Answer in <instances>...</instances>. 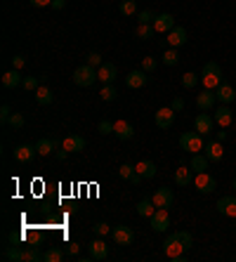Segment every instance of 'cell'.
<instances>
[{
    "label": "cell",
    "instance_id": "obj_1",
    "mask_svg": "<svg viewBox=\"0 0 236 262\" xmlns=\"http://www.w3.org/2000/svg\"><path fill=\"white\" fill-rule=\"evenodd\" d=\"M194 246V239L189 231H175L170 234L165 243H163V253H165V258L172 262H184L187 258V251Z\"/></svg>",
    "mask_w": 236,
    "mask_h": 262
},
{
    "label": "cell",
    "instance_id": "obj_2",
    "mask_svg": "<svg viewBox=\"0 0 236 262\" xmlns=\"http://www.w3.org/2000/svg\"><path fill=\"white\" fill-rule=\"evenodd\" d=\"M201 80H203L205 90H217L222 83V69L217 62H205L203 71H201Z\"/></svg>",
    "mask_w": 236,
    "mask_h": 262
},
{
    "label": "cell",
    "instance_id": "obj_3",
    "mask_svg": "<svg viewBox=\"0 0 236 262\" xmlns=\"http://www.w3.org/2000/svg\"><path fill=\"white\" fill-rule=\"evenodd\" d=\"M180 147H182V151H187V153H201L203 151V147H205V142H203V135L201 132H182L180 135Z\"/></svg>",
    "mask_w": 236,
    "mask_h": 262
},
{
    "label": "cell",
    "instance_id": "obj_4",
    "mask_svg": "<svg viewBox=\"0 0 236 262\" xmlns=\"http://www.w3.org/2000/svg\"><path fill=\"white\" fill-rule=\"evenodd\" d=\"M99 80L97 78V69L95 66H90V64H83V66H78L74 71V83L78 87H92Z\"/></svg>",
    "mask_w": 236,
    "mask_h": 262
},
{
    "label": "cell",
    "instance_id": "obj_5",
    "mask_svg": "<svg viewBox=\"0 0 236 262\" xmlns=\"http://www.w3.org/2000/svg\"><path fill=\"white\" fill-rule=\"evenodd\" d=\"M149 220H151V229H154V231H168V229H170L168 208H156V213H154Z\"/></svg>",
    "mask_w": 236,
    "mask_h": 262
},
{
    "label": "cell",
    "instance_id": "obj_6",
    "mask_svg": "<svg viewBox=\"0 0 236 262\" xmlns=\"http://www.w3.org/2000/svg\"><path fill=\"white\" fill-rule=\"evenodd\" d=\"M194 185H196V189H198L201 194H213L215 189H217L215 177H213V175H208V173H196V177H194Z\"/></svg>",
    "mask_w": 236,
    "mask_h": 262
},
{
    "label": "cell",
    "instance_id": "obj_7",
    "mask_svg": "<svg viewBox=\"0 0 236 262\" xmlns=\"http://www.w3.org/2000/svg\"><path fill=\"white\" fill-rule=\"evenodd\" d=\"M111 239L116 241L118 246H130L135 241V231L130 229V227H125V225H118V227L111 229Z\"/></svg>",
    "mask_w": 236,
    "mask_h": 262
},
{
    "label": "cell",
    "instance_id": "obj_8",
    "mask_svg": "<svg viewBox=\"0 0 236 262\" xmlns=\"http://www.w3.org/2000/svg\"><path fill=\"white\" fill-rule=\"evenodd\" d=\"M151 201H154V206H156V208H170L172 201H175V196H172V189H168V187H158V189L154 191Z\"/></svg>",
    "mask_w": 236,
    "mask_h": 262
},
{
    "label": "cell",
    "instance_id": "obj_9",
    "mask_svg": "<svg viewBox=\"0 0 236 262\" xmlns=\"http://www.w3.org/2000/svg\"><path fill=\"white\" fill-rule=\"evenodd\" d=\"M203 151H205V156L210 158V163H220L222 156H225V147H222L220 140H210V142H205Z\"/></svg>",
    "mask_w": 236,
    "mask_h": 262
},
{
    "label": "cell",
    "instance_id": "obj_10",
    "mask_svg": "<svg viewBox=\"0 0 236 262\" xmlns=\"http://www.w3.org/2000/svg\"><path fill=\"white\" fill-rule=\"evenodd\" d=\"M154 31L156 33H168L175 29V17L168 14V12H163V14H156V19H154Z\"/></svg>",
    "mask_w": 236,
    "mask_h": 262
},
{
    "label": "cell",
    "instance_id": "obj_11",
    "mask_svg": "<svg viewBox=\"0 0 236 262\" xmlns=\"http://www.w3.org/2000/svg\"><path fill=\"white\" fill-rule=\"evenodd\" d=\"M118 76L116 71V64H111V62H104L102 66H97V78L104 83V85H109V83H114Z\"/></svg>",
    "mask_w": 236,
    "mask_h": 262
},
{
    "label": "cell",
    "instance_id": "obj_12",
    "mask_svg": "<svg viewBox=\"0 0 236 262\" xmlns=\"http://www.w3.org/2000/svg\"><path fill=\"white\" fill-rule=\"evenodd\" d=\"M215 125H220V128H229L232 125V120H234V113L232 109L227 107V104H220L217 109H215Z\"/></svg>",
    "mask_w": 236,
    "mask_h": 262
},
{
    "label": "cell",
    "instance_id": "obj_13",
    "mask_svg": "<svg viewBox=\"0 0 236 262\" xmlns=\"http://www.w3.org/2000/svg\"><path fill=\"white\" fill-rule=\"evenodd\" d=\"M90 258H92V260H107L109 258V243L102 239V236L90 243Z\"/></svg>",
    "mask_w": 236,
    "mask_h": 262
},
{
    "label": "cell",
    "instance_id": "obj_14",
    "mask_svg": "<svg viewBox=\"0 0 236 262\" xmlns=\"http://www.w3.org/2000/svg\"><path fill=\"white\" fill-rule=\"evenodd\" d=\"M62 147L69 153H76V151H83L87 147V142H85V137H80V135H69V137L62 140Z\"/></svg>",
    "mask_w": 236,
    "mask_h": 262
},
{
    "label": "cell",
    "instance_id": "obj_15",
    "mask_svg": "<svg viewBox=\"0 0 236 262\" xmlns=\"http://www.w3.org/2000/svg\"><path fill=\"white\" fill-rule=\"evenodd\" d=\"M147 80H149L147 71H144V69H137V71H130V74H128V78H125V85L132 87V90H140V87L147 85Z\"/></svg>",
    "mask_w": 236,
    "mask_h": 262
},
{
    "label": "cell",
    "instance_id": "obj_16",
    "mask_svg": "<svg viewBox=\"0 0 236 262\" xmlns=\"http://www.w3.org/2000/svg\"><path fill=\"white\" fill-rule=\"evenodd\" d=\"M213 128H215V118H210L208 113H198V116L194 118V130L203 132V137H205V135H210Z\"/></svg>",
    "mask_w": 236,
    "mask_h": 262
},
{
    "label": "cell",
    "instance_id": "obj_17",
    "mask_svg": "<svg viewBox=\"0 0 236 262\" xmlns=\"http://www.w3.org/2000/svg\"><path fill=\"white\" fill-rule=\"evenodd\" d=\"M172 123H175V111H172L170 107H163V109L156 111V125H158L161 130L172 128Z\"/></svg>",
    "mask_w": 236,
    "mask_h": 262
},
{
    "label": "cell",
    "instance_id": "obj_18",
    "mask_svg": "<svg viewBox=\"0 0 236 262\" xmlns=\"http://www.w3.org/2000/svg\"><path fill=\"white\" fill-rule=\"evenodd\" d=\"M215 97H217V102H220V104H232V102L236 99V90L229 85V83H225V80H222V83H220V87L215 90Z\"/></svg>",
    "mask_w": 236,
    "mask_h": 262
},
{
    "label": "cell",
    "instance_id": "obj_19",
    "mask_svg": "<svg viewBox=\"0 0 236 262\" xmlns=\"http://www.w3.org/2000/svg\"><path fill=\"white\" fill-rule=\"evenodd\" d=\"M165 43L170 45V47H180V45L187 43V31H184V26H175L172 31H168Z\"/></svg>",
    "mask_w": 236,
    "mask_h": 262
},
{
    "label": "cell",
    "instance_id": "obj_20",
    "mask_svg": "<svg viewBox=\"0 0 236 262\" xmlns=\"http://www.w3.org/2000/svg\"><path fill=\"white\" fill-rule=\"evenodd\" d=\"M217 210L225 218H236V196H222L217 201Z\"/></svg>",
    "mask_w": 236,
    "mask_h": 262
},
{
    "label": "cell",
    "instance_id": "obj_21",
    "mask_svg": "<svg viewBox=\"0 0 236 262\" xmlns=\"http://www.w3.org/2000/svg\"><path fill=\"white\" fill-rule=\"evenodd\" d=\"M215 102H217V97H215V90H203L201 95H196V107H198L201 111L213 109Z\"/></svg>",
    "mask_w": 236,
    "mask_h": 262
},
{
    "label": "cell",
    "instance_id": "obj_22",
    "mask_svg": "<svg viewBox=\"0 0 236 262\" xmlns=\"http://www.w3.org/2000/svg\"><path fill=\"white\" fill-rule=\"evenodd\" d=\"M33 153H38L36 147H31V144H19V147H14V161H17V163H29L33 158Z\"/></svg>",
    "mask_w": 236,
    "mask_h": 262
},
{
    "label": "cell",
    "instance_id": "obj_23",
    "mask_svg": "<svg viewBox=\"0 0 236 262\" xmlns=\"http://www.w3.org/2000/svg\"><path fill=\"white\" fill-rule=\"evenodd\" d=\"M114 135H116L118 140H132L135 128L130 125L128 120H116V123H114Z\"/></svg>",
    "mask_w": 236,
    "mask_h": 262
},
{
    "label": "cell",
    "instance_id": "obj_24",
    "mask_svg": "<svg viewBox=\"0 0 236 262\" xmlns=\"http://www.w3.org/2000/svg\"><path fill=\"white\" fill-rule=\"evenodd\" d=\"M24 78L19 76V71L17 69H12V71H7V74H2V87L5 90H14L17 85H22Z\"/></svg>",
    "mask_w": 236,
    "mask_h": 262
},
{
    "label": "cell",
    "instance_id": "obj_25",
    "mask_svg": "<svg viewBox=\"0 0 236 262\" xmlns=\"http://www.w3.org/2000/svg\"><path fill=\"white\" fill-rule=\"evenodd\" d=\"M208 163H210V158H208L205 153H192L189 168H192L194 173H205V170H208Z\"/></svg>",
    "mask_w": 236,
    "mask_h": 262
},
{
    "label": "cell",
    "instance_id": "obj_26",
    "mask_svg": "<svg viewBox=\"0 0 236 262\" xmlns=\"http://www.w3.org/2000/svg\"><path fill=\"white\" fill-rule=\"evenodd\" d=\"M194 170L192 168H187V165H182L180 170H175V185L177 187H187V185H192L194 182Z\"/></svg>",
    "mask_w": 236,
    "mask_h": 262
},
{
    "label": "cell",
    "instance_id": "obj_27",
    "mask_svg": "<svg viewBox=\"0 0 236 262\" xmlns=\"http://www.w3.org/2000/svg\"><path fill=\"white\" fill-rule=\"evenodd\" d=\"M135 170H137V175H142L144 180H151V177L156 175V163H154V161H140V163L135 165Z\"/></svg>",
    "mask_w": 236,
    "mask_h": 262
},
{
    "label": "cell",
    "instance_id": "obj_28",
    "mask_svg": "<svg viewBox=\"0 0 236 262\" xmlns=\"http://www.w3.org/2000/svg\"><path fill=\"white\" fill-rule=\"evenodd\" d=\"M54 147H57V140H47V137H40L38 142H36V151L40 153V156H50L54 151Z\"/></svg>",
    "mask_w": 236,
    "mask_h": 262
},
{
    "label": "cell",
    "instance_id": "obj_29",
    "mask_svg": "<svg viewBox=\"0 0 236 262\" xmlns=\"http://www.w3.org/2000/svg\"><path fill=\"white\" fill-rule=\"evenodd\" d=\"M154 213H156V206H154L151 198H142L140 203H137V215H142V218H151Z\"/></svg>",
    "mask_w": 236,
    "mask_h": 262
},
{
    "label": "cell",
    "instance_id": "obj_30",
    "mask_svg": "<svg viewBox=\"0 0 236 262\" xmlns=\"http://www.w3.org/2000/svg\"><path fill=\"white\" fill-rule=\"evenodd\" d=\"M33 95H36V102H38V104H43V107H45V104H52V90H50V87L40 85Z\"/></svg>",
    "mask_w": 236,
    "mask_h": 262
},
{
    "label": "cell",
    "instance_id": "obj_31",
    "mask_svg": "<svg viewBox=\"0 0 236 262\" xmlns=\"http://www.w3.org/2000/svg\"><path fill=\"white\" fill-rule=\"evenodd\" d=\"M5 260L24 262V248H19V246H7V248H5Z\"/></svg>",
    "mask_w": 236,
    "mask_h": 262
},
{
    "label": "cell",
    "instance_id": "obj_32",
    "mask_svg": "<svg viewBox=\"0 0 236 262\" xmlns=\"http://www.w3.org/2000/svg\"><path fill=\"white\" fill-rule=\"evenodd\" d=\"M120 14H123V17L137 14V0H123V2H120Z\"/></svg>",
    "mask_w": 236,
    "mask_h": 262
},
{
    "label": "cell",
    "instance_id": "obj_33",
    "mask_svg": "<svg viewBox=\"0 0 236 262\" xmlns=\"http://www.w3.org/2000/svg\"><path fill=\"white\" fill-rule=\"evenodd\" d=\"M38 260H43L40 251H38L36 246H26V248H24V262H38Z\"/></svg>",
    "mask_w": 236,
    "mask_h": 262
},
{
    "label": "cell",
    "instance_id": "obj_34",
    "mask_svg": "<svg viewBox=\"0 0 236 262\" xmlns=\"http://www.w3.org/2000/svg\"><path fill=\"white\" fill-rule=\"evenodd\" d=\"M66 258V251H59V248H50V251L43 255L45 262H62Z\"/></svg>",
    "mask_w": 236,
    "mask_h": 262
},
{
    "label": "cell",
    "instance_id": "obj_35",
    "mask_svg": "<svg viewBox=\"0 0 236 262\" xmlns=\"http://www.w3.org/2000/svg\"><path fill=\"white\" fill-rule=\"evenodd\" d=\"M198 80H201V76H198V74H194V71H189V74H184V76H182V85L187 87V90H192V87L198 85Z\"/></svg>",
    "mask_w": 236,
    "mask_h": 262
},
{
    "label": "cell",
    "instance_id": "obj_36",
    "mask_svg": "<svg viewBox=\"0 0 236 262\" xmlns=\"http://www.w3.org/2000/svg\"><path fill=\"white\" fill-rule=\"evenodd\" d=\"M177 62H180V55H177V50H175V47H170V50H165V52H163V64H165V66H175Z\"/></svg>",
    "mask_w": 236,
    "mask_h": 262
},
{
    "label": "cell",
    "instance_id": "obj_37",
    "mask_svg": "<svg viewBox=\"0 0 236 262\" xmlns=\"http://www.w3.org/2000/svg\"><path fill=\"white\" fill-rule=\"evenodd\" d=\"M137 38H142V40H147V38H151V36H154V24H140V26H137Z\"/></svg>",
    "mask_w": 236,
    "mask_h": 262
},
{
    "label": "cell",
    "instance_id": "obj_38",
    "mask_svg": "<svg viewBox=\"0 0 236 262\" xmlns=\"http://www.w3.org/2000/svg\"><path fill=\"white\" fill-rule=\"evenodd\" d=\"M99 95H102V99H104V102H114V99L118 97L116 87L111 85V83H109V85H104V87H102V92H99Z\"/></svg>",
    "mask_w": 236,
    "mask_h": 262
},
{
    "label": "cell",
    "instance_id": "obj_39",
    "mask_svg": "<svg viewBox=\"0 0 236 262\" xmlns=\"http://www.w3.org/2000/svg\"><path fill=\"white\" fill-rule=\"evenodd\" d=\"M24 123H26V118H24L22 113H12L10 120H7V125H10L12 130H19V128H24Z\"/></svg>",
    "mask_w": 236,
    "mask_h": 262
},
{
    "label": "cell",
    "instance_id": "obj_40",
    "mask_svg": "<svg viewBox=\"0 0 236 262\" xmlns=\"http://www.w3.org/2000/svg\"><path fill=\"white\" fill-rule=\"evenodd\" d=\"M135 173H137V170H135V165H130V163H123L120 168H118V175H120L123 180H132Z\"/></svg>",
    "mask_w": 236,
    "mask_h": 262
},
{
    "label": "cell",
    "instance_id": "obj_41",
    "mask_svg": "<svg viewBox=\"0 0 236 262\" xmlns=\"http://www.w3.org/2000/svg\"><path fill=\"white\" fill-rule=\"evenodd\" d=\"M22 87H24V90H33V92H36V90L40 87V83H38V78H36V76H24Z\"/></svg>",
    "mask_w": 236,
    "mask_h": 262
},
{
    "label": "cell",
    "instance_id": "obj_42",
    "mask_svg": "<svg viewBox=\"0 0 236 262\" xmlns=\"http://www.w3.org/2000/svg\"><path fill=\"white\" fill-rule=\"evenodd\" d=\"M156 66H158V62H156L154 57H144V59H142V69H144L147 74H151V71H156Z\"/></svg>",
    "mask_w": 236,
    "mask_h": 262
},
{
    "label": "cell",
    "instance_id": "obj_43",
    "mask_svg": "<svg viewBox=\"0 0 236 262\" xmlns=\"http://www.w3.org/2000/svg\"><path fill=\"white\" fill-rule=\"evenodd\" d=\"M137 19H140V24H151L156 19V14L151 10H142V12H137Z\"/></svg>",
    "mask_w": 236,
    "mask_h": 262
},
{
    "label": "cell",
    "instance_id": "obj_44",
    "mask_svg": "<svg viewBox=\"0 0 236 262\" xmlns=\"http://www.w3.org/2000/svg\"><path fill=\"white\" fill-rule=\"evenodd\" d=\"M85 64H90V66H102L104 62H102V55H99V52H90V55L85 57Z\"/></svg>",
    "mask_w": 236,
    "mask_h": 262
},
{
    "label": "cell",
    "instance_id": "obj_45",
    "mask_svg": "<svg viewBox=\"0 0 236 262\" xmlns=\"http://www.w3.org/2000/svg\"><path fill=\"white\" fill-rule=\"evenodd\" d=\"M97 132H102V135H109V132H114V123H111V120H99V125H97Z\"/></svg>",
    "mask_w": 236,
    "mask_h": 262
},
{
    "label": "cell",
    "instance_id": "obj_46",
    "mask_svg": "<svg viewBox=\"0 0 236 262\" xmlns=\"http://www.w3.org/2000/svg\"><path fill=\"white\" fill-rule=\"evenodd\" d=\"M95 234H97V236H107V234H109V225H107V222H97V225H95Z\"/></svg>",
    "mask_w": 236,
    "mask_h": 262
},
{
    "label": "cell",
    "instance_id": "obj_47",
    "mask_svg": "<svg viewBox=\"0 0 236 262\" xmlns=\"http://www.w3.org/2000/svg\"><path fill=\"white\" fill-rule=\"evenodd\" d=\"M78 253H80V246H78V243H66V255L78 258Z\"/></svg>",
    "mask_w": 236,
    "mask_h": 262
},
{
    "label": "cell",
    "instance_id": "obj_48",
    "mask_svg": "<svg viewBox=\"0 0 236 262\" xmlns=\"http://www.w3.org/2000/svg\"><path fill=\"white\" fill-rule=\"evenodd\" d=\"M12 66L19 71V69H24V66H26V59H24L22 55H14V57H12Z\"/></svg>",
    "mask_w": 236,
    "mask_h": 262
},
{
    "label": "cell",
    "instance_id": "obj_49",
    "mask_svg": "<svg viewBox=\"0 0 236 262\" xmlns=\"http://www.w3.org/2000/svg\"><path fill=\"white\" fill-rule=\"evenodd\" d=\"M10 116H12V109L7 107V104H2V107H0V118H2V123H7Z\"/></svg>",
    "mask_w": 236,
    "mask_h": 262
},
{
    "label": "cell",
    "instance_id": "obj_50",
    "mask_svg": "<svg viewBox=\"0 0 236 262\" xmlns=\"http://www.w3.org/2000/svg\"><path fill=\"white\" fill-rule=\"evenodd\" d=\"M170 109L177 113V111H182L184 109V99H180V97H175L172 99V104H170Z\"/></svg>",
    "mask_w": 236,
    "mask_h": 262
},
{
    "label": "cell",
    "instance_id": "obj_51",
    "mask_svg": "<svg viewBox=\"0 0 236 262\" xmlns=\"http://www.w3.org/2000/svg\"><path fill=\"white\" fill-rule=\"evenodd\" d=\"M33 7H47V5H52V0H31Z\"/></svg>",
    "mask_w": 236,
    "mask_h": 262
},
{
    "label": "cell",
    "instance_id": "obj_52",
    "mask_svg": "<svg viewBox=\"0 0 236 262\" xmlns=\"http://www.w3.org/2000/svg\"><path fill=\"white\" fill-rule=\"evenodd\" d=\"M52 7H54V10H64L66 0H52Z\"/></svg>",
    "mask_w": 236,
    "mask_h": 262
},
{
    "label": "cell",
    "instance_id": "obj_53",
    "mask_svg": "<svg viewBox=\"0 0 236 262\" xmlns=\"http://www.w3.org/2000/svg\"><path fill=\"white\" fill-rule=\"evenodd\" d=\"M225 137H227L225 128H220V132H215V140H220V142H225Z\"/></svg>",
    "mask_w": 236,
    "mask_h": 262
},
{
    "label": "cell",
    "instance_id": "obj_54",
    "mask_svg": "<svg viewBox=\"0 0 236 262\" xmlns=\"http://www.w3.org/2000/svg\"><path fill=\"white\" fill-rule=\"evenodd\" d=\"M66 156H69V151H66L64 147H62V151H57V158H59V161H64Z\"/></svg>",
    "mask_w": 236,
    "mask_h": 262
},
{
    "label": "cell",
    "instance_id": "obj_55",
    "mask_svg": "<svg viewBox=\"0 0 236 262\" xmlns=\"http://www.w3.org/2000/svg\"><path fill=\"white\" fill-rule=\"evenodd\" d=\"M232 187H234V189H236V177H234V182H232Z\"/></svg>",
    "mask_w": 236,
    "mask_h": 262
}]
</instances>
